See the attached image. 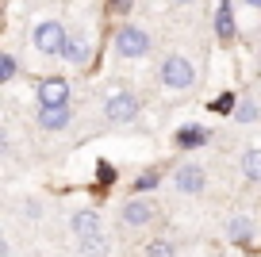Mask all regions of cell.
Wrapping results in <instances>:
<instances>
[{
	"instance_id": "1",
	"label": "cell",
	"mask_w": 261,
	"mask_h": 257,
	"mask_svg": "<svg viewBox=\"0 0 261 257\" xmlns=\"http://www.w3.org/2000/svg\"><path fill=\"white\" fill-rule=\"evenodd\" d=\"M65 39H69V31H65L62 23H39V31H35V46L42 50V54H62L65 50Z\"/></svg>"
},
{
	"instance_id": "2",
	"label": "cell",
	"mask_w": 261,
	"mask_h": 257,
	"mask_svg": "<svg viewBox=\"0 0 261 257\" xmlns=\"http://www.w3.org/2000/svg\"><path fill=\"white\" fill-rule=\"evenodd\" d=\"M162 81L169 85V89H188V85L196 81V69H192L188 58H169V62L162 65Z\"/></svg>"
},
{
	"instance_id": "3",
	"label": "cell",
	"mask_w": 261,
	"mask_h": 257,
	"mask_svg": "<svg viewBox=\"0 0 261 257\" xmlns=\"http://www.w3.org/2000/svg\"><path fill=\"white\" fill-rule=\"evenodd\" d=\"M115 50H119L123 58H139L150 50V39L146 31H139V27H123L119 35H115Z\"/></svg>"
},
{
	"instance_id": "4",
	"label": "cell",
	"mask_w": 261,
	"mask_h": 257,
	"mask_svg": "<svg viewBox=\"0 0 261 257\" xmlns=\"http://www.w3.org/2000/svg\"><path fill=\"white\" fill-rule=\"evenodd\" d=\"M104 115H108L112 123H130L135 115H139V100L130 96V92H115V96H108Z\"/></svg>"
},
{
	"instance_id": "5",
	"label": "cell",
	"mask_w": 261,
	"mask_h": 257,
	"mask_svg": "<svg viewBox=\"0 0 261 257\" xmlns=\"http://www.w3.org/2000/svg\"><path fill=\"white\" fill-rule=\"evenodd\" d=\"M39 127H42V131H62V127H69V108H65V104H42V108H39Z\"/></svg>"
},
{
	"instance_id": "6",
	"label": "cell",
	"mask_w": 261,
	"mask_h": 257,
	"mask_svg": "<svg viewBox=\"0 0 261 257\" xmlns=\"http://www.w3.org/2000/svg\"><path fill=\"white\" fill-rule=\"evenodd\" d=\"M65 58L73 65H89V58H92V42H89V35H69L65 39V50H62Z\"/></svg>"
},
{
	"instance_id": "7",
	"label": "cell",
	"mask_w": 261,
	"mask_h": 257,
	"mask_svg": "<svg viewBox=\"0 0 261 257\" xmlns=\"http://www.w3.org/2000/svg\"><path fill=\"white\" fill-rule=\"evenodd\" d=\"M69 100V85L62 77H46L39 85V104H65Z\"/></svg>"
},
{
	"instance_id": "8",
	"label": "cell",
	"mask_w": 261,
	"mask_h": 257,
	"mask_svg": "<svg viewBox=\"0 0 261 257\" xmlns=\"http://www.w3.org/2000/svg\"><path fill=\"white\" fill-rule=\"evenodd\" d=\"M150 219H154V208L142 203V200H130L127 208H123V223H127V226H146Z\"/></svg>"
},
{
	"instance_id": "9",
	"label": "cell",
	"mask_w": 261,
	"mask_h": 257,
	"mask_svg": "<svg viewBox=\"0 0 261 257\" xmlns=\"http://www.w3.org/2000/svg\"><path fill=\"white\" fill-rule=\"evenodd\" d=\"M177 188L180 192H200V188H204V173H200L196 165L177 169Z\"/></svg>"
},
{
	"instance_id": "10",
	"label": "cell",
	"mask_w": 261,
	"mask_h": 257,
	"mask_svg": "<svg viewBox=\"0 0 261 257\" xmlns=\"http://www.w3.org/2000/svg\"><path fill=\"white\" fill-rule=\"evenodd\" d=\"M73 230H77V238L100 234V215H96V211H77V215H73Z\"/></svg>"
},
{
	"instance_id": "11",
	"label": "cell",
	"mask_w": 261,
	"mask_h": 257,
	"mask_svg": "<svg viewBox=\"0 0 261 257\" xmlns=\"http://www.w3.org/2000/svg\"><path fill=\"white\" fill-rule=\"evenodd\" d=\"M215 31H219V39H234V16H230V4H219V12H215Z\"/></svg>"
},
{
	"instance_id": "12",
	"label": "cell",
	"mask_w": 261,
	"mask_h": 257,
	"mask_svg": "<svg viewBox=\"0 0 261 257\" xmlns=\"http://www.w3.org/2000/svg\"><path fill=\"white\" fill-rule=\"evenodd\" d=\"M81 249H85V257H104L112 246H108L104 234H89V238H81Z\"/></svg>"
},
{
	"instance_id": "13",
	"label": "cell",
	"mask_w": 261,
	"mask_h": 257,
	"mask_svg": "<svg viewBox=\"0 0 261 257\" xmlns=\"http://www.w3.org/2000/svg\"><path fill=\"white\" fill-rule=\"evenodd\" d=\"M250 234H253V223L246 215H234L230 219V238L234 242H250Z\"/></svg>"
},
{
	"instance_id": "14",
	"label": "cell",
	"mask_w": 261,
	"mask_h": 257,
	"mask_svg": "<svg viewBox=\"0 0 261 257\" xmlns=\"http://www.w3.org/2000/svg\"><path fill=\"white\" fill-rule=\"evenodd\" d=\"M177 142L185 146V150H192V146H204V142H207V131L188 127V131H180V135H177Z\"/></svg>"
},
{
	"instance_id": "15",
	"label": "cell",
	"mask_w": 261,
	"mask_h": 257,
	"mask_svg": "<svg viewBox=\"0 0 261 257\" xmlns=\"http://www.w3.org/2000/svg\"><path fill=\"white\" fill-rule=\"evenodd\" d=\"M242 173H246L250 181H261V150H250V153L242 158Z\"/></svg>"
},
{
	"instance_id": "16",
	"label": "cell",
	"mask_w": 261,
	"mask_h": 257,
	"mask_svg": "<svg viewBox=\"0 0 261 257\" xmlns=\"http://www.w3.org/2000/svg\"><path fill=\"white\" fill-rule=\"evenodd\" d=\"M146 257H173V246H169V242H150Z\"/></svg>"
},
{
	"instance_id": "17",
	"label": "cell",
	"mask_w": 261,
	"mask_h": 257,
	"mask_svg": "<svg viewBox=\"0 0 261 257\" xmlns=\"http://www.w3.org/2000/svg\"><path fill=\"white\" fill-rule=\"evenodd\" d=\"M12 77H16V58L4 54L0 58V81H12Z\"/></svg>"
},
{
	"instance_id": "18",
	"label": "cell",
	"mask_w": 261,
	"mask_h": 257,
	"mask_svg": "<svg viewBox=\"0 0 261 257\" xmlns=\"http://www.w3.org/2000/svg\"><path fill=\"white\" fill-rule=\"evenodd\" d=\"M135 188H139V192H146V188H158V173H142V177L135 181Z\"/></svg>"
},
{
	"instance_id": "19",
	"label": "cell",
	"mask_w": 261,
	"mask_h": 257,
	"mask_svg": "<svg viewBox=\"0 0 261 257\" xmlns=\"http://www.w3.org/2000/svg\"><path fill=\"white\" fill-rule=\"evenodd\" d=\"M234 115H238V119H242V123H246V119H253V115H257V108H253V104H242V108H238V112H234Z\"/></svg>"
},
{
	"instance_id": "20",
	"label": "cell",
	"mask_w": 261,
	"mask_h": 257,
	"mask_svg": "<svg viewBox=\"0 0 261 257\" xmlns=\"http://www.w3.org/2000/svg\"><path fill=\"white\" fill-rule=\"evenodd\" d=\"M215 112H234V100H230V96H219V100H215Z\"/></svg>"
},
{
	"instance_id": "21",
	"label": "cell",
	"mask_w": 261,
	"mask_h": 257,
	"mask_svg": "<svg viewBox=\"0 0 261 257\" xmlns=\"http://www.w3.org/2000/svg\"><path fill=\"white\" fill-rule=\"evenodd\" d=\"M112 8H115V12H127V8H130V0H112Z\"/></svg>"
},
{
	"instance_id": "22",
	"label": "cell",
	"mask_w": 261,
	"mask_h": 257,
	"mask_svg": "<svg viewBox=\"0 0 261 257\" xmlns=\"http://www.w3.org/2000/svg\"><path fill=\"white\" fill-rule=\"evenodd\" d=\"M246 4H257V8H261V0H246Z\"/></svg>"
},
{
	"instance_id": "23",
	"label": "cell",
	"mask_w": 261,
	"mask_h": 257,
	"mask_svg": "<svg viewBox=\"0 0 261 257\" xmlns=\"http://www.w3.org/2000/svg\"><path fill=\"white\" fill-rule=\"evenodd\" d=\"M177 4H188V0H177Z\"/></svg>"
}]
</instances>
